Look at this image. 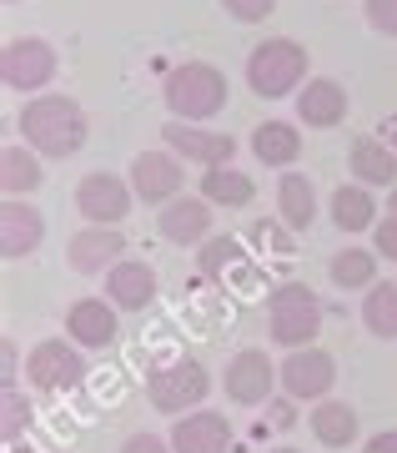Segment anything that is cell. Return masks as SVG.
Here are the masks:
<instances>
[{"mask_svg": "<svg viewBox=\"0 0 397 453\" xmlns=\"http://www.w3.org/2000/svg\"><path fill=\"white\" fill-rule=\"evenodd\" d=\"M211 202L207 196H176V202H166V207L157 211V232L166 237L172 247H202L207 237H217L211 232Z\"/></svg>", "mask_w": 397, "mask_h": 453, "instance_id": "9a60e30c", "label": "cell"}, {"mask_svg": "<svg viewBox=\"0 0 397 453\" xmlns=\"http://www.w3.org/2000/svg\"><path fill=\"white\" fill-rule=\"evenodd\" d=\"M26 423H31V398L20 393V383H5V398H0V438L5 443H20Z\"/></svg>", "mask_w": 397, "mask_h": 453, "instance_id": "4dcf8cb0", "label": "cell"}, {"mask_svg": "<svg viewBox=\"0 0 397 453\" xmlns=\"http://www.w3.org/2000/svg\"><path fill=\"white\" fill-rule=\"evenodd\" d=\"M347 172L352 181H363V187H397V151L382 136H352L347 146Z\"/></svg>", "mask_w": 397, "mask_h": 453, "instance_id": "44dd1931", "label": "cell"}, {"mask_svg": "<svg viewBox=\"0 0 397 453\" xmlns=\"http://www.w3.org/2000/svg\"><path fill=\"white\" fill-rule=\"evenodd\" d=\"M363 11H367V26L372 31L397 41V0H363Z\"/></svg>", "mask_w": 397, "mask_h": 453, "instance_id": "1f68e13d", "label": "cell"}, {"mask_svg": "<svg viewBox=\"0 0 397 453\" xmlns=\"http://www.w3.org/2000/svg\"><path fill=\"white\" fill-rule=\"evenodd\" d=\"M277 378H282V393L297 398V403H322L332 398V383H337V357L327 348H297L277 363Z\"/></svg>", "mask_w": 397, "mask_h": 453, "instance_id": "ba28073f", "label": "cell"}, {"mask_svg": "<svg viewBox=\"0 0 397 453\" xmlns=\"http://www.w3.org/2000/svg\"><path fill=\"white\" fill-rule=\"evenodd\" d=\"M126 252V237H121V226H80L76 237L65 242V262L76 267L80 277H95V273H111L116 262Z\"/></svg>", "mask_w": 397, "mask_h": 453, "instance_id": "2e32d148", "label": "cell"}, {"mask_svg": "<svg viewBox=\"0 0 397 453\" xmlns=\"http://www.w3.org/2000/svg\"><path fill=\"white\" fill-rule=\"evenodd\" d=\"M372 252L387 257V262H397V211L378 217V226H372Z\"/></svg>", "mask_w": 397, "mask_h": 453, "instance_id": "836d02e7", "label": "cell"}, {"mask_svg": "<svg viewBox=\"0 0 397 453\" xmlns=\"http://www.w3.org/2000/svg\"><path fill=\"white\" fill-rule=\"evenodd\" d=\"M56 46L41 41V35H16V41H5L0 50V81L11 86V91H46L56 81Z\"/></svg>", "mask_w": 397, "mask_h": 453, "instance_id": "9c48e42d", "label": "cell"}, {"mask_svg": "<svg viewBox=\"0 0 397 453\" xmlns=\"http://www.w3.org/2000/svg\"><path fill=\"white\" fill-rule=\"evenodd\" d=\"M241 242L256 247V252H271V257H297V232L282 217H252L241 226Z\"/></svg>", "mask_w": 397, "mask_h": 453, "instance_id": "f546056e", "label": "cell"}, {"mask_svg": "<svg viewBox=\"0 0 397 453\" xmlns=\"http://www.w3.org/2000/svg\"><path fill=\"white\" fill-rule=\"evenodd\" d=\"M202 196H207L211 207H252L256 196V181L247 177V172H237V166H211V172H202Z\"/></svg>", "mask_w": 397, "mask_h": 453, "instance_id": "83f0119b", "label": "cell"}, {"mask_svg": "<svg viewBox=\"0 0 397 453\" xmlns=\"http://www.w3.org/2000/svg\"><path fill=\"white\" fill-rule=\"evenodd\" d=\"M20 131H26V146L41 151V157H76L80 146H86V111H80V101L61 96V91H41L20 106Z\"/></svg>", "mask_w": 397, "mask_h": 453, "instance_id": "6da1fadb", "label": "cell"}, {"mask_svg": "<svg viewBox=\"0 0 397 453\" xmlns=\"http://www.w3.org/2000/svg\"><path fill=\"white\" fill-rule=\"evenodd\" d=\"M378 136H382V142H387V146L397 151V111H387V116L378 121Z\"/></svg>", "mask_w": 397, "mask_h": 453, "instance_id": "74e56055", "label": "cell"}, {"mask_svg": "<svg viewBox=\"0 0 397 453\" xmlns=\"http://www.w3.org/2000/svg\"><path fill=\"white\" fill-rule=\"evenodd\" d=\"M271 453H302V449H271Z\"/></svg>", "mask_w": 397, "mask_h": 453, "instance_id": "ab89813d", "label": "cell"}, {"mask_svg": "<svg viewBox=\"0 0 397 453\" xmlns=\"http://www.w3.org/2000/svg\"><path fill=\"white\" fill-rule=\"evenodd\" d=\"M378 252L372 247H342V252H332V262H327V273H332V282L342 292H367L372 282H378Z\"/></svg>", "mask_w": 397, "mask_h": 453, "instance_id": "4316f807", "label": "cell"}, {"mask_svg": "<svg viewBox=\"0 0 397 453\" xmlns=\"http://www.w3.org/2000/svg\"><path fill=\"white\" fill-rule=\"evenodd\" d=\"M347 91H342V81H332V76H312V81L297 91V121L312 131H332L347 121Z\"/></svg>", "mask_w": 397, "mask_h": 453, "instance_id": "d6986e66", "label": "cell"}, {"mask_svg": "<svg viewBox=\"0 0 397 453\" xmlns=\"http://www.w3.org/2000/svg\"><path fill=\"white\" fill-rule=\"evenodd\" d=\"M106 303H111L116 312H146L157 303V273L136 257H121L111 273H106Z\"/></svg>", "mask_w": 397, "mask_h": 453, "instance_id": "ffe728a7", "label": "cell"}, {"mask_svg": "<svg viewBox=\"0 0 397 453\" xmlns=\"http://www.w3.org/2000/svg\"><path fill=\"white\" fill-rule=\"evenodd\" d=\"M322 297L307 282H282V288H271L267 297V338L286 353H297V348H312L322 333Z\"/></svg>", "mask_w": 397, "mask_h": 453, "instance_id": "277c9868", "label": "cell"}, {"mask_svg": "<svg viewBox=\"0 0 397 453\" xmlns=\"http://www.w3.org/2000/svg\"><path fill=\"white\" fill-rule=\"evenodd\" d=\"M161 142H166V151H176L181 162L202 166V172L232 166V157H237V136L232 131H211V127H196V121H166Z\"/></svg>", "mask_w": 397, "mask_h": 453, "instance_id": "7c38bea8", "label": "cell"}, {"mask_svg": "<svg viewBox=\"0 0 397 453\" xmlns=\"http://www.w3.org/2000/svg\"><path fill=\"white\" fill-rule=\"evenodd\" d=\"M166 438L176 453H232V423H226V413H211V408L176 418Z\"/></svg>", "mask_w": 397, "mask_h": 453, "instance_id": "ac0fdd59", "label": "cell"}, {"mask_svg": "<svg viewBox=\"0 0 397 453\" xmlns=\"http://www.w3.org/2000/svg\"><path fill=\"white\" fill-rule=\"evenodd\" d=\"M387 211H397V187H393V192H387Z\"/></svg>", "mask_w": 397, "mask_h": 453, "instance_id": "f35d334b", "label": "cell"}, {"mask_svg": "<svg viewBox=\"0 0 397 453\" xmlns=\"http://www.w3.org/2000/svg\"><path fill=\"white\" fill-rule=\"evenodd\" d=\"M136 207V192H131V177H116V172H86L76 187V211L91 226H121Z\"/></svg>", "mask_w": 397, "mask_h": 453, "instance_id": "8fae6325", "label": "cell"}, {"mask_svg": "<svg viewBox=\"0 0 397 453\" xmlns=\"http://www.w3.org/2000/svg\"><path fill=\"white\" fill-rule=\"evenodd\" d=\"M41 242H46L41 207H31L26 196H5V207H0V252H5V262H20L31 252H41Z\"/></svg>", "mask_w": 397, "mask_h": 453, "instance_id": "5bb4252c", "label": "cell"}, {"mask_svg": "<svg viewBox=\"0 0 397 453\" xmlns=\"http://www.w3.org/2000/svg\"><path fill=\"white\" fill-rule=\"evenodd\" d=\"M363 453H397V428H382L363 443Z\"/></svg>", "mask_w": 397, "mask_h": 453, "instance_id": "8d00e7d4", "label": "cell"}, {"mask_svg": "<svg viewBox=\"0 0 397 453\" xmlns=\"http://www.w3.org/2000/svg\"><path fill=\"white\" fill-rule=\"evenodd\" d=\"M211 393V372L196 363V357H172V363H161L151 368L146 378V398L157 413H172V418H187L202 408V398Z\"/></svg>", "mask_w": 397, "mask_h": 453, "instance_id": "5b68a950", "label": "cell"}, {"mask_svg": "<svg viewBox=\"0 0 397 453\" xmlns=\"http://www.w3.org/2000/svg\"><path fill=\"white\" fill-rule=\"evenodd\" d=\"M226 76L217 71L211 61H181L166 71V81H161V96L172 106V121H211V116L226 106Z\"/></svg>", "mask_w": 397, "mask_h": 453, "instance_id": "7a4b0ae2", "label": "cell"}, {"mask_svg": "<svg viewBox=\"0 0 397 453\" xmlns=\"http://www.w3.org/2000/svg\"><path fill=\"white\" fill-rule=\"evenodd\" d=\"M41 181H46L41 151H31V146H16V142L0 151V187H5V196H31Z\"/></svg>", "mask_w": 397, "mask_h": 453, "instance_id": "484cf974", "label": "cell"}, {"mask_svg": "<svg viewBox=\"0 0 397 453\" xmlns=\"http://www.w3.org/2000/svg\"><path fill=\"white\" fill-rule=\"evenodd\" d=\"M121 453H176V449H172V438L146 434V428H141V434H131L126 443H121Z\"/></svg>", "mask_w": 397, "mask_h": 453, "instance_id": "e575fe53", "label": "cell"}, {"mask_svg": "<svg viewBox=\"0 0 397 453\" xmlns=\"http://www.w3.org/2000/svg\"><path fill=\"white\" fill-rule=\"evenodd\" d=\"M312 81L307 76V46L292 41V35H267L262 46H252L247 56V86H252L262 101H282L292 91H302Z\"/></svg>", "mask_w": 397, "mask_h": 453, "instance_id": "3957f363", "label": "cell"}, {"mask_svg": "<svg viewBox=\"0 0 397 453\" xmlns=\"http://www.w3.org/2000/svg\"><path fill=\"white\" fill-rule=\"evenodd\" d=\"M292 403H297V398H286V393L267 403V423H271V428H292V423H297V413H292Z\"/></svg>", "mask_w": 397, "mask_h": 453, "instance_id": "d590c367", "label": "cell"}, {"mask_svg": "<svg viewBox=\"0 0 397 453\" xmlns=\"http://www.w3.org/2000/svg\"><path fill=\"white\" fill-rule=\"evenodd\" d=\"M116 308L106 297H76L71 308H65V338L86 348V353H101V348H111L116 342Z\"/></svg>", "mask_w": 397, "mask_h": 453, "instance_id": "e0dca14e", "label": "cell"}, {"mask_svg": "<svg viewBox=\"0 0 397 453\" xmlns=\"http://www.w3.org/2000/svg\"><path fill=\"white\" fill-rule=\"evenodd\" d=\"M222 388L237 408H262V403H271V393L282 388V378H277V363L262 348H241V353L226 357Z\"/></svg>", "mask_w": 397, "mask_h": 453, "instance_id": "30bf717a", "label": "cell"}, {"mask_svg": "<svg viewBox=\"0 0 397 453\" xmlns=\"http://www.w3.org/2000/svg\"><path fill=\"white\" fill-rule=\"evenodd\" d=\"M252 157L262 166H277V172L297 166V157H302V131L292 127V121H262V127H252Z\"/></svg>", "mask_w": 397, "mask_h": 453, "instance_id": "cb8c5ba5", "label": "cell"}, {"mask_svg": "<svg viewBox=\"0 0 397 453\" xmlns=\"http://www.w3.org/2000/svg\"><path fill=\"white\" fill-rule=\"evenodd\" d=\"M86 348H76L71 338H41L26 353V383L35 393H65V388H80L86 383Z\"/></svg>", "mask_w": 397, "mask_h": 453, "instance_id": "52a82bcc", "label": "cell"}, {"mask_svg": "<svg viewBox=\"0 0 397 453\" xmlns=\"http://www.w3.org/2000/svg\"><path fill=\"white\" fill-rule=\"evenodd\" d=\"M307 423H312V438H317L322 449H347V443H357V428H363L357 408L342 403V398H322V403H312Z\"/></svg>", "mask_w": 397, "mask_h": 453, "instance_id": "603a6c76", "label": "cell"}, {"mask_svg": "<svg viewBox=\"0 0 397 453\" xmlns=\"http://www.w3.org/2000/svg\"><path fill=\"white\" fill-rule=\"evenodd\" d=\"M363 327L382 342H397V282H372L363 292Z\"/></svg>", "mask_w": 397, "mask_h": 453, "instance_id": "f1b7e54d", "label": "cell"}, {"mask_svg": "<svg viewBox=\"0 0 397 453\" xmlns=\"http://www.w3.org/2000/svg\"><path fill=\"white\" fill-rule=\"evenodd\" d=\"M5 5H16V0H5Z\"/></svg>", "mask_w": 397, "mask_h": 453, "instance_id": "60d3db41", "label": "cell"}, {"mask_svg": "<svg viewBox=\"0 0 397 453\" xmlns=\"http://www.w3.org/2000/svg\"><path fill=\"white\" fill-rule=\"evenodd\" d=\"M277 217H282L292 232H312L317 222V192L302 172H282L277 177Z\"/></svg>", "mask_w": 397, "mask_h": 453, "instance_id": "d4e9b609", "label": "cell"}, {"mask_svg": "<svg viewBox=\"0 0 397 453\" xmlns=\"http://www.w3.org/2000/svg\"><path fill=\"white\" fill-rule=\"evenodd\" d=\"M327 211H332V226L347 232V237L378 226V202H372V187H363V181H342L332 192V202H327Z\"/></svg>", "mask_w": 397, "mask_h": 453, "instance_id": "7402d4cb", "label": "cell"}, {"mask_svg": "<svg viewBox=\"0 0 397 453\" xmlns=\"http://www.w3.org/2000/svg\"><path fill=\"white\" fill-rule=\"evenodd\" d=\"M181 181H187V162L176 157V151H141L136 162H131V192H136V202H146V207H166V202H176L181 196Z\"/></svg>", "mask_w": 397, "mask_h": 453, "instance_id": "4fadbf2b", "label": "cell"}, {"mask_svg": "<svg viewBox=\"0 0 397 453\" xmlns=\"http://www.w3.org/2000/svg\"><path fill=\"white\" fill-rule=\"evenodd\" d=\"M222 11L241 26H256V20H267L277 11V0H222Z\"/></svg>", "mask_w": 397, "mask_h": 453, "instance_id": "d6a6232c", "label": "cell"}, {"mask_svg": "<svg viewBox=\"0 0 397 453\" xmlns=\"http://www.w3.org/2000/svg\"><path fill=\"white\" fill-rule=\"evenodd\" d=\"M196 267H202V277L217 282L222 292H262L267 288V277L256 267V252H247V242H241V237H226V232H217V237L202 242Z\"/></svg>", "mask_w": 397, "mask_h": 453, "instance_id": "8992f818", "label": "cell"}]
</instances>
